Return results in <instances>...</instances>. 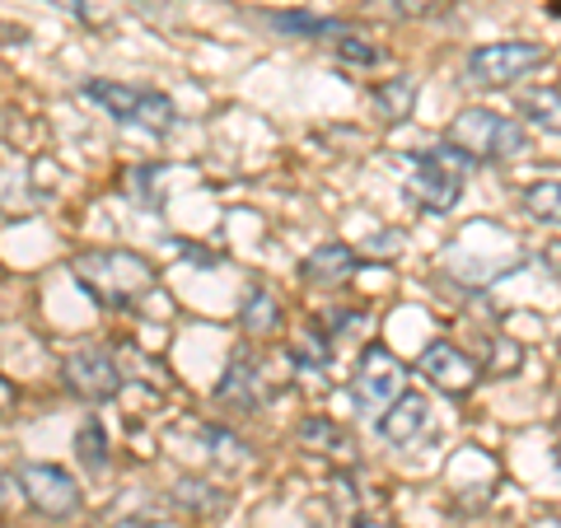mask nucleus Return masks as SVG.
<instances>
[{
  "mask_svg": "<svg viewBox=\"0 0 561 528\" xmlns=\"http://www.w3.org/2000/svg\"><path fill=\"white\" fill-rule=\"evenodd\" d=\"M412 94H416V80H412V76H398V90H393V84L375 90V108H379V117L402 122V117H408V108H412Z\"/></svg>",
  "mask_w": 561,
  "mask_h": 528,
  "instance_id": "obj_15",
  "label": "nucleus"
},
{
  "mask_svg": "<svg viewBox=\"0 0 561 528\" xmlns=\"http://www.w3.org/2000/svg\"><path fill=\"white\" fill-rule=\"evenodd\" d=\"M70 276L80 280L84 295L99 299V305H108V309L136 305V299L150 295L154 280H160L154 262H146V257L131 253V249H99V253H84V257L70 262Z\"/></svg>",
  "mask_w": 561,
  "mask_h": 528,
  "instance_id": "obj_1",
  "label": "nucleus"
},
{
  "mask_svg": "<svg viewBox=\"0 0 561 528\" xmlns=\"http://www.w3.org/2000/svg\"><path fill=\"white\" fill-rule=\"evenodd\" d=\"M416 369H421V379H426L431 389H440V393H449V398L468 393L472 383H478V375H482L478 360H472L468 351L449 346V342H431L426 351H421Z\"/></svg>",
  "mask_w": 561,
  "mask_h": 528,
  "instance_id": "obj_8",
  "label": "nucleus"
},
{
  "mask_svg": "<svg viewBox=\"0 0 561 528\" xmlns=\"http://www.w3.org/2000/svg\"><path fill=\"white\" fill-rule=\"evenodd\" d=\"M14 482H20V501L28 509H38L43 519H70L84 501L80 482L57 463H24L14 472Z\"/></svg>",
  "mask_w": 561,
  "mask_h": 528,
  "instance_id": "obj_5",
  "label": "nucleus"
},
{
  "mask_svg": "<svg viewBox=\"0 0 561 528\" xmlns=\"http://www.w3.org/2000/svg\"><path fill=\"white\" fill-rule=\"evenodd\" d=\"M220 402H230V408H257L262 402V375H257V365H230V375L220 379V389H216Z\"/></svg>",
  "mask_w": 561,
  "mask_h": 528,
  "instance_id": "obj_12",
  "label": "nucleus"
},
{
  "mask_svg": "<svg viewBox=\"0 0 561 528\" xmlns=\"http://www.w3.org/2000/svg\"><path fill=\"white\" fill-rule=\"evenodd\" d=\"M51 5H61V10H70V14H80L84 24H94V20H99V14H94L90 5H84V0H51Z\"/></svg>",
  "mask_w": 561,
  "mask_h": 528,
  "instance_id": "obj_25",
  "label": "nucleus"
},
{
  "mask_svg": "<svg viewBox=\"0 0 561 528\" xmlns=\"http://www.w3.org/2000/svg\"><path fill=\"white\" fill-rule=\"evenodd\" d=\"M360 257L356 249H346V243H323V249H313L305 257V280L309 286H346L351 276H356Z\"/></svg>",
  "mask_w": 561,
  "mask_h": 528,
  "instance_id": "obj_10",
  "label": "nucleus"
},
{
  "mask_svg": "<svg viewBox=\"0 0 561 528\" xmlns=\"http://www.w3.org/2000/svg\"><path fill=\"white\" fill-rule=\"evenodd\" d=\"M239 319H243V332H253V337H272V332L280 328V305L267 290H257L253 299H243Z\"/></svg>",
  "mask_w": 561,
  "mask_h": 528,
  "instance_id": "obj_13",
  "label": "nucleus"
},
{
  "mask_svg": "<svg viewBox=\"0 0 561 528\" xmlns=\"http://www.w3.org/2000/svg\"><path fill=\"white\" fill-rule=\"evenodd\" d=\"M548 61V47L542 43H519V38H505V43H482L468 51V66L463 76L472 84H482V90H505V84H515L519 76H529Z\"/></svg>",
  "mask_w": 561,
  "mask_h": 528,
  "instance_id": "obj_4",
  "label": "nucleus"
},
{
  "mask_svg": "<svg viewBox=\"0 0 561 528\" xmlns=\"http://www.w3.org/2000/svg\"><path fill=\"white\" fill-rule=\"evenodd\" d=\"M332 47H337V57H342V61H351V66H379V47L360 43L356 33H346L342 24L332 28Z\"/></svg>",
  "mask_w": 561,
  "mask_h": 528,
  "instance_id": "obj_18",
  "label": "nucleus"
},
{
  "mask_svg": "<svg viewBox=\"0 0 561 528\" xmlns=\"http://www.w3.org/2000/svg\"><path fill=\"white\" fill-rule=\"evenodd\" d=\"M76 454H80V463H84V468H94V472L108 468V439H103V426H99V421H84V426H80V435H76Z\"/></svg>",
  "mask_w": 561,
  "mask_h": 528,
  "instance_id": "obj_16",
  "label": "nucleus"
},
{
  "mask_svg": "<svg viewBox=\"0 0 561 528\" xmlns=\"http://www.w3.org/2000/svg\"><path fill=\"white\" fill-rule=\"evenodd\" d=\"M449 146H459L472 164L478 160H515L529 150V127L519 117L491 113V108H463L449 122Z\"/></svg>",
  "mask_w": 561,
  "mask_h": 528,
  "instance_id": "obj_3",
  "label": "nucleus"
},
{
  "mask_svg": "<svg viewBox=\"0 0 561 528\" xmlns=\"http://www.w3.org/2000/svg\"><path fill=\"white\" fill-rule=\"evenodd\" d=\"M529 117L538 122L542 131H557V84H548L542 94L529 99Z\"/></svg>",
  "mask_w": 561,
  "mask_h": 528,
  "instance_id": "obj_20",
  "label": "nucleus"
},
{
  "mask_svg": "<svg viewBox=\"0 0 561 528\" xmlns=\"http://www.w3.org/2000/svg\"><path fill=\"white\" fill-rule=\"evenodd\" d=\"M61 375H66V389L76 393V398H84V402H108V398H117V389H122L117 360L108 356V351H99V346L70 351L66 365H61Z\"/></svg>",
  "mask_w": 561,
  "mask_h": 528,
  "instance_id": "obj_7",
  "label": "nucleus"
},
{
  "mask_svg": "<svg viewBox=\"0 0 561 528\" xmlns=\"http://www.w3.org/2000/svg\"><path fill=\"white\" fill-rule=\"evenodd\" d=\"M131 127H146V131H169L173 127V103L169 94H154V90H140V103H136V113H131Z\"/></svg>",
  "mask_w": 561,
  "mask_h": 528,
  "instance_id": "obj_14",
  "label": "nucleus"
},
{
  "mask_svg": "<svg viewBox=\"0 0 561 528\" xmlns=\"http://www.w3.org/2000/svg\"><path fill=\"white\" fill-rule=\"evenodd\" d=\"M524 206H529V216H538L542 225H557V179H542L524 192Z\"/></svg>",
  "mask_w": 561,
  "mask_h": 528,
  "instance_id": "obj_19",
  "label": "nucleus"
},
{
  "mask_svg": "<svg viewBox=\"0 0 561 528\" xmlns=\"http://www.w3.org/2000/svg\"><path fill=\"white\" fill-rule=\"evenodd\" d=\"M295 360H300V365H323L328 360V342L313 337V332H305V337L295 342Z\"/></svg>",
  "mask_w": 561,
  "mask_h": 528,
  "instance_id": "obj_22",
  "label": "nucleus"
},
{
  "mask_svg": "<svg viewBox=\"0 0 561 528\" xmlns=\"http://www.w3.org/2000/svg\"><path fill=\"white\" fill-rule=\"evenodd\" d=\"M14 402H20V393H14V383H10L5 375H0V416H5V412L14 408Z\"/></svg>",
  "mask_w": 561,
  "mask_h": 528,
  "instance_id": "obj_26",
  "label": "nucleus"
},
{
  "mask_svg": "<svg viewBox=\"0 0 561 528\" xmlns=\"http://www.w3.org/2000/svg\"><path fill=\"white\" fill-rule=\"evenodd\" d=\"M300 439H305V445H313V449L328 445L323 454H342V449H351L346 431H337V426H332V421H323V416H309L305 426H300Z\"/></svg>",
  "mask_w": 561,
  "mask_h": 528,
  "instance_id": "obj_17",
  "label": "nucleus"
},
{
  "mask_svg": "<svg viewBox=\"0 0 561 528\" xmlns=\"http://www.w3.org/2000/svg\"><path fill=\"white\" fill-rule=\"evenodd\" d=\"M402 383H408V369L398 365V356L389 346H365V356L356 365V379H351V398H356V408L365 416H379L389 402L402 393Z\"/></svg>",
  "mask_w": 561,
  "mask_h": 528,
  "instance_id": "obj_6",
  "label": "nucleus"
},
{
  "mask_svg": "<svg viewBox=\"0 0 561 528\" xmlns=\"http://www.w3.org/2000/svg\"><path fill=\"white\" fill-rule=\"evenodd\" d=\"M206 439H210V445H220V449H216V459H225V463H249V449H243L230 431H216V426H210Z\"/></svg>",
  "mask_w": 561,
  "mask_h": 528,
  "instance_id": "obj_21",
  "label": "nucleus"
},
{
  "mask_svg": "<svg viewBox=\"0 0 561 528\" xmlns=\"http://www.w3.org/2000/svg\"><path fill=\"white\" fill-rule=\"evenodd\" d=\"M80 94L90 103H99V108L108 117H117V122H131L136 103H140V90H131V84H117V80H84Z\"/></svg>",
  "mask_w": 561,
  "mask_h": 528,
  "instance_id": "obj_11",
  "label": "nucleus"
},
{
  "mask_svg": "<svg viewBox=\"0 0 561 528\" xmlns=\"http://www.w3.org/2000/svg\"><path fill=\"white\" fill-rule=\"evenodd\" d=\"M20 501V482H14V472H0V509H10Z\"/></svg>",
  "mask_w": 561,
  "mask_h": 528,
  "instance_id": "obj_24",
  "label": "nucleus"
},
{
  "mask_svg": "<svg viewBox=\"0 0 561 528\" xmlns=\"http://www.w3.org/2000/svg\"><path fill=\"white\" fill-rule=\"evenodd\" d=\"M389 10L402 14V20H416V14H431L435 0H389Z\"/></svg>",
  "mask_w": 561,
  "mask_h": 528,
  "instance_id": "obj_23",
  "label": "nucleus"
},
{
  "mask_svg": "<svg viewBox=\"0 0 561 528\" xmlns=\"http://www.w3.org/2000/svg\"><path fill=\"white\" fill-rule=\"evenodd\" d=\"M426 431H431V402L416 398V393H398L389 408L379 412V435L389 439L393 449L416 445V439L426 435Z\"/></svg>",
  "mask_w": 561,
  "mask_h": 528,
  "instance_id": "obj_9",
  "label": "nucleus"
},
{
  "mask_svg": "<svg viewBox=\"0 0 561 528\" xmlns=\"http://www.w3.org/2000/svg\"><path fill=\"white\" fill-rule=\"evenodd\" d=\"M468 173H472L468 154L459 146H449V140H440V146H431V150H421L408 160V192H412V202L421 210L445 216V210L459 206L463 187H468Z\"/></svg>",
  "mask_w": 561,
  "mask_h": 528,
  "instance_id": "obj_2",
  "label": "nucleus"
}]
</instances>
